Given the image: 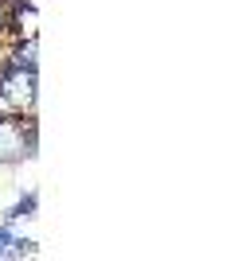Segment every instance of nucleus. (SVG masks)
Returning <instances> with one entry per match:
<instances>
[{"label": "nucleus", "mask_w": 234, "mask_h": 261, "mask_svg": "<svg viewBox=\"0 0 234 261\" xmlns=\"http://www.w3.org/2000/svg\"><path fill=\"white\" fill-rule=\"evenodd\" d=\"M0 98L16 109H32L35 106V70L0 66Z\"/></svg>", "instance_id": "1"}, {"label": "nucleus", "mask_w": 234, "mask_h": 261, "mask_svg": "<svg viewBox=\"0 0 234 261\" xmlns=\"http://www.w3.org/2000/svg\"><path fill=\"white\" fill-rule=\"evenodd\" d=\"M32 253H35V242L16 238L8 226H0V257H32Z\"/></svg>", "instance_id": "2"}, {"label": "nucleus", "mask_w": 234, "mask_h": 261, "mask_svg": "<svg viewBox=\"0 0 234 261\" xmlns=\"http://www.w3.org/2000/svg\"><path fill=\"white\" fill-rule=\"evenodd\" d=\"M35 51H39V43H35V35H28V43L16 47V51L8 55V63H4V66H16V70H35Z\"/></svg>", "instance_id": "3"}, {"label": "nucleus", "mask_w": 234, "mask_h": 261, "mask_svg": "<svg viewBox=\"0 0 234 261\" xmlns=\"http://www.w3.org/2000/svg\"><path fill=\"white\" fill-rule=\"evenodd\" d=\"M35 207H39V195H35V191H28V195H23V199L8 211L4 218H8V222H20V218H35Z\"/></svg>", "instance_id": "4"}]
</instances>
